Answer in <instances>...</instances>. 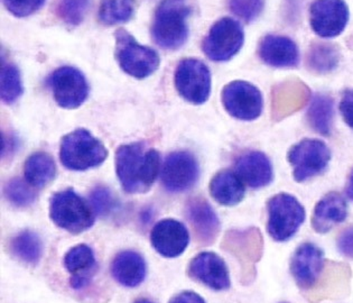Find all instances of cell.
I'll return each instance as SVG.
<instances>
[{
	"instance_id": "1",
	"label": "cell",
	"mask_w": 353,
	"mask_h": 303,
	"mask_svg": "<svg viewBox=\"0 0 353 303\" xmlns=\"http://www.w3.org/2000/svg\"><path fill=\"white\" fill-rule=\"evenodd\" d=\"M159 166V152L145 143L121 145L116 152V173L123 189L132 195L150 191Z\"/></svg>"
},
{
	"instance_id": "2",
	"label": "cell",
	"mask_w": 353,
	"mask_h": 303,
	"mask_svg": "<svg viewBox=\"0 0 353 303\" xmlns=\"http://www.w3.org/2000/svg\"><path fill=\"white\" fill-rule=\"evenodd\" d=\"M189 3L186 0H163L155 12L152 35L165 50H179L189 37Z\"/></svg>"
},
{
	"instance_id": "3",
	"label": "cell",
	"mask_w": 353,
	"mask_h": 303,
	"mask_svg": "<svg viewBox=\"0 0 353 303\" xmlns=\"http://www.w3.org/2000/svg\"><path fill=\"white\" fill-rule=\"evenodd\" d=\"M108 150L98 138L87 129H77L64 136L61 141V162L72 171H85L101 166Z\"/></svg>"
},
{
	"instance_id": "4",
	"label": "cell",
	"mask_w": 353,
	"mask_h": 303,
	"mask_svg": "<svg viewBox=\"0 0 353 303\" xmlns=\"http://www.w3.org/2000/svg\"><path fill=\"white\" fill-rule=\"evenodd\" d=\"M50 217L57 227L74 235L90 229L94 224L92 207L71 189L52 195Z\"/></svg>"
},
{
	"instance_id": "5",
	"label": "cell",
	"mask_w": 353,
	"mask_h": 303,
	"mask_svg": "<svg viewBox=\"0 0 353 303\" xmlns=\"http://www.w3.org/2000/svg\"><path fill=\"white\" fill-rule=\"evenodd\" d=\"M267 229L272 240L277 242H286L293 237L305 220V209L294 195L288 193L274 195L267 204Z\"/></svg>"
},
{
	"instance_id": "6",
	"label": "cell",
	"mask_w": 353,
	"mask_h": 303,
	"mask_svg": "<svg viewBox=\"0 0 353 303\" xmlns=\"http://www.w3.org/2000/svg\"><path fill=\"white\" fill-rule=\"evenodd\" d=\"M116 55L120 68L136 79H145L159 69L157 52L143 46L125 30L116 33Z\"/></svg>"
},
{
	"instance_id": "7",
	"label": "cell",
	"mask_w": 353,
	"mask_h": 303,
	"mask_svg": "<svg viewBox=\"0 0 353 303\" xmlns=\"http://www.w3.org/2000/svg\"><path fill=\"white\" fill-rule=\"evenodd\" d=\"M331 152L324 141L316 138H305L294 145L288 152V162L293 168L297 182L321 175L329 166Z\"/></svg>"
},
{
	"instance_id": "8",
	"label": "cell",
	"mask_w": 353,
	"mask_h": 303,
	"mask_svg": "<svg viewBox=\"0 0 353 303\" xmlns=\"http://www.w3.org/2000/svg\"><path fill=\"white\" fill-rule=\"evenodd\" d=\"M245 33L238 21L225 17L213 25L204 39L203 51L210 60L229 61L243 48Z\"/></svg>"
},
{
	"instance_id": "9",
	"label": "cell",
	"mask_w": 353,
	"mask_h": 303,
	"mask_svg": "<svg viewBox=\"0 0 353 303\" xmlns=\"http://www.w3.org/2000/svg\"><path fill=\"white\" fill-rule=\"evenodd\" d=\"M177 92L193 105H202L211 92V73L209 68L196 59L181 61L175 72Z\"/></svg>"
},
{
	"instance_id": "10",
	"label": "cell",
	"mask_w": 353,
	"mask_h": 303,
	"mask_svg": "<svg viewBox=\"0 0 353 303\" xmlns=\"http://www.w3.org/2000/svg\"><path fill=\"white\" fill-rule=\"evenodd\" d=\"M222 104L232 117L245 121L257 119L263 113V95L249 82L234 81L227 84L222 91Z\"/></svg>"
},
{
	"instance_id": "11",
	"label": "cell",
	"mask_w": 353,
	"mask_h": 303,
	"mask_svg": "<svg viewBox=\"0 0 353 303\" xmlns=\"http://www.w3.org/2000/svg\"><path fill=\"white\" fill-rule=\"evenodd\" d=\"M53 97L62 108L75 109L83 105L89 96V84L78 69L62 66L48 80Z\"/></svg>"
},
{
	"instance_id": "12",
	"label": "cell",
	"mask_w": 353,
	"mask_h": 303,
	"mask_svg": "<svg viewBox=\"0 0 353 303\" xmlns=\"http://www.w3.org/2000/svg\"><path fill=\"white\" fill-rule=\"evenodd\" d=\"M200 177V166L193 154L181 150L170 154L162 168V184L168 193L191 189Z\"/></svg>"
},
{
	"instance_id": "13",
	"label": "cell",
	"mask_w": 353,
	"mask_h": 303,
	"mask_svg": "<svg viewBox=\"0 0 353 303\" xmlns=\"http://www.w3.org/2000/svg\"><path fill=\"white\" fill-rule=\"evenodd\" d=\"M349 15L344 0H315L310 8V23L319 37L332 39L345 30Z\"/></svg>"
},
{
	"instance_id": "14",
	"label": "cell",
	"mask_w": 353,
	"mask_h": 303,
	"mask_svg": "<svg viewBox=\"0 0 353 303\" xmlns=\"http://www.w3.org/2000/svg\"><path fill=\"white\" fill-rule=\"evenodd\" d=\"M325 268L322 249L314 244H302L294 253L290 262V272L295 282L303 290H311Z\"/></svg>"
},
{
	"instance_id": "15",
	"label": "cell",
	"mask_w": 353,
	"mask_h": 303,
	"mask_svg": "<svg viewBox=\"0 0 353 303\" xmlns=\"http://www.w3.org/2000/svg\"><path fill=\"white\" fill-rule=\"evenodd\" d=\"M152 246L164 257L182 255L189 246V231L182 222L175 219H163L157 222L150 233Z\"/></svg>"
},
{
	"instance_id": "16",
	"label": "cell",
	"mask_w": 353,
	"mask_h": 303,
	"mask_svg": "<svg viewBox=\"0 0 353 303\" xmlns=\"http://www.w3.org/2000/svg\"><path fill=\"white\" fill-rule=\"evenodd\" d=\"M192 279L216 291H225L230 288V274L225 262L212 252L200 253L189 265Z\"/></svg>"
},
{
	"instance_id": "17",
	"label": "cell",
	"mask_w": 353,
	"mask_h": 303,
	"mask_svg": "<svg viewBox=\"0 0 353 303\" xmlns=\"http://www.w3.org/2000/svg\"><path fill=\"white\" fill-rule=\"evenodd\" d=\"M186 218L194 231L195 238L202 245H211L220 233V220L205 199L194 197L185 207Z\"/></svg>"
},
{
	"instance_id": "18",
	"label": "cell",
	"mask_w": 353,
	"mask_h": 303,
	"mask_svg": "<svg viewBox=\"0 0 353 303\" xmlns=\"http://www.w3.org/2000/svg\"><path fill=\"white\" fill-rule=\"evenodd\" d=\"M236 173L243 184L252 189L268 186L274 177L272 162L266 154L250 150L243 154L236 162Z\"/></svg>"
},
{
	"instance_id": "19",
	"label": "cell",
	"mask_w": 353,
	"mask_h": 303,
	"mask_svg": "<svg viewBox=\"0 0 353 303\" xmlns=\"http://www.w3.org/2000/svg\"><path fill=\"white\" fill-rule=\"evenodd\" d=\"M259 57L265 63L275 68L299 66V51L293 39L281 35H267L259 44Z\"/></svg>"
},
{
	"instance_id": "20",
	"label": "cell",
	"mask_w": 353,
	"mask_h": 303,
	"mask_svg": "<svg viewBox=\"0 0 353 303\" xmlns=\"http://www.w3.org/2000/svg\"><path fill=\"white\" fill-rule=\"evenodd\" d=\"M64 266L71 274L70 285L74 290L85 288L97 272L96 256L91 247L80 244L64 256Z\"/></svg>"
},
{
	"instance_id": "21",
	"label": "cell",
	"mask_w": 353,
	"mask_h": 303,
	"mask_svg": "<svg viewBox=\"0 0 353 303\" xmlns=\"http://www.w3.org/2000/svg\"><path fill=\"white\" fill-rule=\"evenodd\" d=\"M111 273L119 284L126 288H137L146 277V262L139 253L123 251L114 258Z\"/></svg>"
},
{
	"instance_id": "22",
	"label": "cell",
	"mask_w": 353,
	"mask_h": 303,
	"mask_svg": "<svg viewBox=\"0 0 353 303\" xmlns=\"http://www.w3.org/2000/svg\"><path fill=\"white\" fill-rule=\"evenodd\" d=\"M347 202L343 197L338 193H330L315 206L312 225L317 233L325 234L347 219Z\"/></svg>"
},
{
	"instance_id": "23",
	"label": "cell",
	"mask_w": 353,
	"mask_h": 303,
	"mask_svg": "<svg viewBox=\"0 0 353 303\" xmlns=\"http://www.w3.org/2000/svg\"><path fill=\"white\" fill-rule=\"evenodd\" d=\"M225 248L245 264L258 261L263 249V238L258 229L229 231L225 237Z\"/></svg>"
},
{
	"instance_id": "24",
	"label": "cell",
	"mask_w": 353,
	"mask_h": 303,
	"mask_svg": "<svg viewBox=\"0 0 353 303\" xmlns=\"http://www.w3.org/2000/svg\"><path fill=\"white\" fill-rule=\"evenodd\" d=\"M210 193L218 204L232 207L243 202L245 189L243 180L236 172H219L210 182Z\"/></svg>"
},
{
	"instance_id": "25",
	"label": "cell",
	"mask_w": 353,
	"mask_h": 303,
	"mask_svg": "<svg viewBox=\"0 0 353 303\" xmlns=\"http://www.w3.org/2000/svg\"><path fill=\"white\" fill-rule=\"evenodd\" d=\"M24 173L25 179L30 186L43 188L51 184L57 177V164L50 154L37 152L26 159Z\"/></svg>"
},
{
	"instance_id": "26",
	"label": "cell",
	"mask_w": 353,
	"mask_h": 303,
	"mask_svg": "<svg viewBox=\"0 0 353 303\" xmlns=\"http://www.w3.org/2000/svg\"><path fill=\"white\" fill-rule=\"evenodd\" d=\"M333 101L330 97L316 95L312 98L311 105L308 107V123L315 132L321 135L329 136L333 126Z\"/></svg>"
},
{
	"instance_id": "27",
	"label": "cell",
	"mask_w": 353,
	"mask_h": 303,
	"mask_svg": "<svg viewBox=\"0 0 353 303\" xmlns=\"http://www.w3.org/2000/svg\"><path fill=\"white\" fill-rule=\"evenodd\" d=\"M10 249L12 254L21 262L26 264L37 265L42 257V240L34 231H21L12 238Z\"/></svg>"
},
{
	"instance_id": "28",
	"label": "cell",
	"mask_w": 353,
	"mask_h": 303,
	"mask_svg": "<svg viewBox=\"0 0 353 303\" xmlns=\"http://www.w3.org/2000/svg\"><path fill=\"white\" fill-rule=\"evenodd\" d=\"M135 12V0H105L99 10L102 24L118 25L126 23Z\"/></svg>"
},
{
	"instance_id": "29",
	"label": "cell",
	"mask_w": 353,
	"mask_h": 303,
	"mask_svg": "<svg viewBox=\"0 0 353 303\" xmlns=\"http://www.w3.org/2000/svg\"><path fill=\"white\" fill-rule=\"evenodd\" d=\"M338 51L332 46L320 43L312 46L308 52L307 64L314 72L326 73L335 69L338 66Z\"/></svg>"
},
{
	"instance_id": "30",
	"label": "cell",
	"mask_w": 353,
	"mask_h": 303,
	"mask_svg": "<svg viewBox=\"0 0 353 303\" xmlns=\"http://www.w3.org/2000/svg\"><path fill=\"white\" fill-rule=\"evenodd\" d=\"M24 91L21 72L14 64L3 62L1 66V99L7 105H12L21 98Z\"/></svg>"
},
{
	"instance_id": "31",
	"label": "cell",
	"mask_w": 353,
	"mask_h": 303,
	"mask_svg": "<svg viewBox=\"0 0 353 303\" xmlns=\"http://www.w3.org/2000/svg\"><path fill=\"white\" fill-rule=\"evenodd\" d=\"M3 193L7 200L16 207H28L37 200V197L35 188L30 186L28 181L19 177L8 181Z\"/></svg>"
},
{
	"instance_id": "32",
	"label": "cell",
	"mask_w": 353,
	"mask_h": 303,
	"mask_svg": "<svg viewBox=\"0 0 353 303\" xmlns=\"http://www.w3.org/2000/svg\"><path fill=\"white\" fill-rule=\"evenodd\" d=\"M91 207L98 216L107 217L117 207V200L107 186H96L90 193Z\"/></svg>"
},
{
	"instance_id": "33",
	"label": "cell",
	"mask_w": 353,
	"mask_h": 303,
	"mask_svg": "<svg viewBox=\"0 0 353 303\" xmlns=\"http://www.w3.org/2000/svg\"><path fill=\"white\" fill-rule=\"evenodd\" d=\"M88 7L89 0H64L59 7V14L66 24L77 26L83 21Z\"/></svg>"
},
{
	"instance_id": "34",
	"label": "cell",
	"mask_w": 353,
	"mask_h": 303,
	"mask_svg": "<svg viewBox=\"0 0 353 303\" xmlns=\"http://www.w3.org/2000/svg\"><path fill=\"white\" fill-rule=\"evenodd\" d=\"M231 12L245 21H254L258 19L263 10V0H230Z\"/></svg>"
},
{
	"instance_id": "35",
	"label": "cell",
	"mask_w": 353,
	"mask_h": 303,
	"mask_svg": "<svg viewBox=\"0 0 353 303\" xmlns=\"http://www.w3.org/2000/svg\"><path fill=\"white\" fill-rule=\"evenodd\" d=\"M46 0H3L8 12L17 17H28L41 8Z\"/></svg>"
},
{
	"instance_id": "36",
	"label": "cell",
	"mask_w": 353,
	"mask_h": 303,
	"mask_svg": "<svg viewBox=\"0 0 353 303\" xmlns=\"http://www.w3.org/2000/svg\"><path fill=\"white\" fill-rule=\"evenodd\" d=\"M340 113L347 126L353 129V89L343 93L340 102Z\"/></svg>"
},
{
	"instance_id": "37",
	"label": "cell",
	"mask_w": 353,
	"mask_h": 303,
	"mask_svg": "<svg viewBox=\"0 0 353 303\" xmlns=\"http://www.w3.org/2000/svg\"><path fill=\"white\" fill-rule=\"evenodd\" d=\"M338 248L342 255L353 260V227L345 229L338 240Z\"/></svg>"
},
{
	"instance_id": "38",
	"label": "cell",
	"mask_w": 353,
	"mask_h": 303,
	"mask_svg": "<svg viewBox=\"0 0 353 303\" xmlns=\"http://www.w3.org/2000/svg\"><path fill=\"white\" fill-rule=\"evenodd\" d=\"M168 303H205V301L195 292L183 291L175 295Z\"/></svg>"
},
{
	"instance_id": "39",
	"label": "cell",
	"mask_w": 353,
	"mask_h": 303,
	"mask_svg": "<svg viewBox=\"0 0 353 303\" xmlns=\"http://www.w3.org/2000/svg\"><path fill=\"white\" fill-rule=\"evenodd\" d=\"M347 193L350 195V198L353 200V171L351 173L350 179H349V184H347Z\"/></svg>"
},
{
	"instance_id": "40",
	"label": "cell",
	"mask_w": 353,
	"mask_h": 303,
	"mask_svg": "<svg viewBox=\"0 0 353 303\" xmlns=\"http://www.w3.org/2000/svg\"><path fill=\"white\" fill-rule=\"evenodd\" d=\"M135 303H154V302H152V301L148 300V299H144V297H141V299H138V300H136Z\"/></svg>"
}]
</instances>
